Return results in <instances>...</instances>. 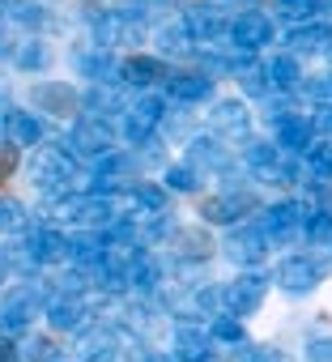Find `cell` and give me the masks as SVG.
<instances>
[{"instance_id": "cell-1", "label": "cell", "mask_w": 332, "mask_h": 362, "mask_svg": "<svg viewBox=\"0 0 332 362\" xmlns=\"http://www.w3.org/2000/svg\"><path fill=\"white\" fill-rule=\"evenodd\" d=\"M26 175H30V188H39L47 201H64L77 179V153L69 145H43Z\"/></svg>"}, {"instance_id": "cell-2", "label": "cell", "mask_w": 332, "mask_h": 362, "mask_svg": "<svg viewBox=\"0 0 332 362\" xmlns=\"http://www.w3.org/2000/svg\"><path fill=\"white\" fill-rule=\"evenodd\" d=\"M47 294L39 281H13L5 286V294H0V328H9V332H22L35 324V315L47 311Z\"/></svg>"}, {"instance_id": "cell-3", "label": "cell", "mask_w": 332, "mask_h": 362, "mask_svg": "<svg viewBox=\"0 0 332 362\" xmlns=\"http://www.w3.org/2000/svg\"><path fill=\"white\" fill-rule=\"evenodd\" d=\"M115 141H119V128L111 119H98V115H77L73 128H69V149L77 158H111L115 153Z\"/></svg>"}, {"instance_id": "cell-4", "label": "cell", "mask_w": 332, "mask_h": 362, "mask_svg": "<svg viewBox=\"0 0 332 362\" xmlns=\"http://www.w3.org/2000/svg\"><path fill=\"white\" fill-rule=\"evenodd\" d=\"M268 235L256 226V222H239V226H230L226 230V239H222V256L235 264V269H260L264 260H268Z\"/></svg>"}, {"instance_id": "cell-5", "label": "cell", "mask_w": 332, "mask_h": 362, "mask_svg": "<svg viewBox=\"0 0 332 362\" xmlns=\"http://www.w3.org/2000/svg\"><path fill=\"white\" fill-rule=\"evenodd\" d=\"M268 286H273V277H264V273H239V277L222 290L226 315H239V320L256 315V311L264 307V298H268Z\"/></svg>"}, {"instance_id": "cell-6", "label": "cell", "mask_w": 332, "mask_h": 362, "mask_svg": "<svg viewBox=\"0 0 332 362\" xmlns=\"http://www.w3.org/2000/svg\"><path fill=\"white\" fill-rule=\"evenodd\" d=\"M324 273H328V264L315 260V256H285L273 269V286L285 290V294H311L324 281Z\"/></svg>"}, {"instance_id": "cell-7", "label": "cell", "mask_w": 332, "mask_h": 362, "mask_svg": "<svg viewBox=\"0 0 332 362\" xmlns=\"http://www.w3.org/2000/svg\"><path fill=\"white\" fill-rule=\"evenodd\" d=\"M302 222H307V205H298V201H273L260 209V230L268 235V243L302 239Z\"/></svg>"}, {"instance_id": "cell-8", "label": "cell", "mask_w": 332, "mask_h": 362, "mask_svg": "<svg viewBox=\"0 0 332 362\" xmlns=\"http://www.w3.org/2000/svg\"><path fill=\"white\" fill-rule=\"evenodd\" d=\"M230 22H235V18H226V9L218 5V0H196V5L184 9V26H188L192 39L205 43V47H213L218 39H230Z\"/></svg>"}, {"instance_id": "cell-9", "label": "cell", "mask_w": 332, "mask_h": 362, "mask_svg": "<svg viewBox=\"0 0 332 362\" xmlns=\"http://www.w3.org/2000/svg\"><path fill=\"white\" fill-rule=\"evenodd\" d=\"M273 18L264 13V9H243V13H235V22H230V47L235 52H247V56H256V52H264L268 43H273Z\"/></svg>"}, {"instance_id": "cell-10", "label": "cell", "mask_w": 332, "mask_h": 362, "mask_svg": "<svg viewBox=\"0 0 332 362\" xmlns=\"http://www.w3.org/2000/svg\"><path fill=\"white\" fill-rule=\"evenodd\" d=\"M22 243L30 247V256L39 260V264H52V269H60V264H69L73 260V243H69V235L60 230V226H30L26 235H22Z\"/></svg>"}, {"instance_id": "cell-11", "label": "cell", "mask_w": 332, "mask_h": 362, "mask_svg": "<svg viewBox=\"0 0 332 362\" xmlns=\"http://www.w3.org/2000/svg\"><path fill=\"white\" fill-rule=\"evenodd\" d=\"M30 103H35V111H47V115H56V119H69V115H77L81 94H77L69 81L43 77V81H35V86H30Z\"/></svg>"}, {"instance_id": "cell-12", "label": "cell", "mask_w": 332, "mask_h": 362, "mask_svg": "<svg viewBox=\"0 0 332 362\" xmlns=\"http://www.w3.org/2000/svg\"><path fill=\"white\" fill-rule=\"evenodd\" d=\"M77 362H115L119 358V328L111 324H85L77 332Z\"/></svg>"}, {"instance_id": "cell-13", "label": "cell", "mask_w": 332, "mask_h": 362, "mask_svg": "<svg viewBox=\"0 0 332 362\" xmlns=\"http://www.w3.org/2000/svg\"><path fill=\"white\" fill-rule=\"evenodd\" d=\"M171 103L179 107H205L213 98V77L201 73V69H188V73H171L166 77V90H162Z\"/></svg>"}, {"instance_id": "cell-14", "label": "cell", "mask_w": 332, "mask_h": 362, "mask_svg": "<svg viewBox=\"0 0 332 362\" xmlns=\"http://www.w3.org/2000/svg\"><path fill=\"white\" fill-rule=\"evenodd\" d=\"M166 252H171V260L201 264V260H209L213 239H209L205 226H171V235H166Z\"/></svg>"}, {"instance_id": "cell-15", "label": "cell", "mask_w": 332, "mask_h": 362, "mask_svg": "<svg viewBox=\"0 0 332 362\" xmlns=\"http://www.w3.org/2000/svg\"><path fill=\"white\" fill-rule=\"evenodd\" d=\"M209 128L213 136H226V141H247V128H251V111L243 98H218L213 111H209Z\"/></svg>"}, {"instance_id": "cell-16", "label": "cell", "mask_w": 332, "mask_h": 362, "mask_svg": "<svg viewBox=\"0 0 332 362\" xmlns=\"http://www.w3.org/2000/svg\"><path fill=\"white\" fill-rule=\"evenodd\" d=\"M132 197V218L136 222H166V209H171V192H166V184L158 179H141V184L128 192Z\"/></svg>"}, {"instance_id": "cell-17", "label": "cell", "mask_w": 332, "mask_h": 362, "mask_svg": "<svg viewBox=\"0 0 332 362\" xmlns=\"http://www.w3.org/2000/svg\"><path fill=\"white\" fill-rule=\"evenodd\" d=\"M85 315H90V303L73 298V294H52V303L43 311V320H47L52 332H73V337L85 328Z\"/></svg>"}, {"instance_id": "cell-18", "label": "cell", "mask_w": 332, "mask_h": 362, "mask_svg": "<svg viewBox=\"0 0 332 362\" xmlns=\"http://www.w3.org/2000/svg\"><path fill=\"white\" fill-rule=\"evenodd\" d=\"M213 337H209V328H201V324H179L175 328V337H171V358L175 362H209L213 358Z\"/></svg>"}, {"instance_id": "cell-19", "label": "cell", "mask_w": 332, "mask_h": 362, "mask_svg": "<svg viewBox=\"0 0 332 362\" xmlns=\"http://www.w3.org/2000/svg\"><path fill=\"white\" fill-rule=\"evenodd\" d=\"M5 136H9V145H18V149H43V119L35 115V111H26V107H9L5 111Z\"/></svg>"}, {"instance_id": "cell-20", "label": "cell", "mask_w": 332, "mask_h": 362, "mask_svg": "<svg viewBox=\"0 0 332 362\" xmlns=\"http://www.w3.org/2000/svg\"><path fill=\"white\" fill-rule=\"evenodd\" d=\"M171 311L188 324V320H213V315H222L226 307H222V290H213V286H192L188 294H179V298H171Z\"/></svg>"}, {"instance_id": "cell-21", "label": "cell", "mask_w": 332, "mask_h": 362, "mask_svg": "<svg viewBox=\"0 0 332 362\" xmlns=\"http://www.w3.org/2000/svg\"><path fill=\"white\" fill-rule=\"evenodd\" d=\"M251 205V197L247 192H213V197H205L201 201V222L205 226H235V218L243 214Z\"/></svg>"}, {"instance_id": "cell-22", "label": "cell", "mask_w": 332, "mask_h": 362, "mask_svg": "<svg viewBox=\"0 0 332 362\" xmlns=\"http://www.w3.org/2000/svg\"><path fill=\"white\" fill-rule=\"evenodd\" d=\"M119 69H124V60H115L107 47H85V52L77 56V73H81L90 86H115V81H119Z\"/></svg>"}, {"instance_id": "cell-23", "label": "cell", "mask_w": 332, "mask_h": 362, "mask_svg": "<svg viewBox=\"0 0 332 362\" xmlns=\"http://www.w3.org/2000/svg\"><path fill=\"white\" fill-rule=\"evenodd\" d=\"M332 47V30L324 26V22H302V26H290L285 30V52L290 56H319V52H328Z\"/></svg>"}, {"instance_id": "cell-24", "label": "cell", "mask_w": 332, "mask_h": 362, "mask_svg": "<svg viewBox=\"0 0 332 362\" xmlns=\"http://www.w3.org/2000/svg\"><path fill=\"white\" fill-rule=\"evenodd\" d=\"M264 73H268V81H273V90H277V94H298V90H302V81H307L302 60H298V56H290V52L268 56V60H264Z\"/></svg>"}, {"instance_id": "cell-25", "label": "cell", "mask_w": 332, "mask_h": 362, "mask_svg": "<svg viewBox=\"0 0 332 362\" xmlns=\"http://www.w3.org/2000/svg\"><path fill=\"white\" fill-rule=\"evenodd\" d=\"M162 260L153 256V252H136L132 260H128V294H136V298H145V294H153L158 286H162Z\"/></svg>"}, {"instance_id": "cell-26", "label": "cell", "mask_w": 332, "mask_h": 362, "mask_svg": "<svg viewBox=\"0 0 332 362\" xmlns=\"http://www.w3.org/2000/svg\"><path fill=\"white\" fill-rule=\"evenodd\" d=\"M281 162H285V153H281L277 141H264V136H247V141H243V166H247L251 175L268 179Z\"/></svg>"}, {"instance_id": "cell-27", "label": "cell", "mask_w": 332, "mask_h": 362, "mask_svg": "<svg viewBox=\"0 0 332 362\" xmlns=\"http://www.w3.org/2000/svg\"><path fill=\"white\" fill-rule=\"evenodd\" d=\"M188 166H196V170H226L230 166V149L218 141V136H192L188 141V158H184Z\"/></svg>"}, {"instance_id": "cell-28", "label": "cell", "mask_w": 332, "mask_h": 362, "mask_svg": "<svg viewBox=\"0 0 332 362\" xmlns=\"http://www.w3.org/2000/svg\"><path fill=\"white\" fill-rule=\"evenodd\" d=\"M162 77H171V69H166L158 56H128L124 69H119V81H124V86H136L141 94H145L153 81H162Z\"/></svg>"}, {"instance_id": "cell-29", "label": "cell", "mask_w": 332, "mask_h": 362, "mask_svg": "<svg viewBox=\"0 0 332 362\" xmlns=\"http://www.w3.org/2000/svg\"><path fill=\"white\" fill-rule=\"evenodd\" d=\"M315 124H311V115H294V119H285L277 132H273V141L281 145V153H307L311 145H315Z\"/></svg>"}, {"instance_id": "cell-30", "label": "cell", "mask_w": 332, "mask_h": 362, "mask_svg": "<svg viewBox=\"0 0 332 362\" xmlns=\"http://www.w3.org/2000/svg\"><path fill=\"white\" fill-rule=\"evenodd\" d=\"M81 111H90V115H98V119H111L115 111H124V90L119 86H90L85 94H81ZM128 115V111H124Z\"/></svg>"}, {"instance_id": "cell-31", "label": "cell", "mask_w": 332, "mask_h": 362, "mask_svg": "<svg viewBox=\"0 0 332 362\" xmlns=\"http://www.w3.org/2000/svg\"><path fill=\"white\" fill-rule=\"evenodd\" d=\"M153 43H158L162 56H188V47H192L196 39H192V30H188L184 18H179V22H162V26L153 30Z\"/></svg>"}, {"instance_id": "cell-32", "label": "cell", "mask_w": 332, "mask_h": 362, "mask_svg": "<svg viewBox=\"0 0 332 362\" xmlns=\"http://www.w3.org/2000/svg\"><path fill=\"white\" fill-rule=\"evenodd\" d=\"M47 64H52V47H47L39 35L13 43V69H22V73H43Z\"/></svg>"}, {"instance_id": "cell-33", "label": "cell", "mask_w": 332, "mask_h": 362, "mask_svg": "<svg viewBox=\"0 0 332 362\" xmlns=\"http://www.w3.org/2000/svg\"><path fill=\"white\" fill-rule=\"evenodd\" d=\"M136 119H145V124H153V128H162L166 124V111H171V98H166V94H136L132 98V107H128Z\"/></svg>"}, {"instance_id": "cell-34", "label": "cell", "mask_w": 332, "mask_h": 362, "mask_svg": "<svg viewBox=\"0 0 332 362\" xmlns=\"http://www.w3.org/2000/svg\"><path fill=\"white\" fill-rule=\"evenodd\" d=\"M13 26H22V30H30V39H35V30H43L47 26V9L39 5V0H13L9 5V13H5Z\"/></svg>"}, {"instance_id": "cell-35", "label": "cell", "mask_w": 332, "mask_h": 362, "mask_svg": "<svg viewBox=\"0 0 332 362\" xmlns=\"http://www.w3.org/2000/svg\"><path fill=\"white\" fill-rule=\"evenodd\" d=\"M235 81H239L251 98H268V94H277V90H273V81H268V73H264V64H256V56H251L247 64H239Z\"/></svg>"}, {"instance_id": "cell-36", "label": "cell", "mask_w": 332, "mask_h": 362, "mask_svg": "<svg viewBox=\"0 0 332 362\" xmlns=\"http://www.w3.org/2000/svg\"><path fill=\"white\" fill-rule=\"evenodd\" d=\"M162 184H166V192H196L201 188V170L196 166H188V162H171L162 170Z\"/></svg>"}, {"instance_id": "cell-37", "label": "cell", "mask_w": 332, "mask_h": 362, "mask_svg": "<svg viewBox=\"0 0 332 362\" xmlns=\"http://www.w3.org/2000/svg\"><path fill=\"white\" fill-rule=\"evenodd\" d=\"M302 239H307L311 247H332V214H324V209H311V205H307Z\"/></svg>"}, {"instance_id": "cell-38", "label": "cell", "mask_w": 332, "mask_h": 362, "mask_svg": "<svg viewBox=\"0 0 332 362\" xmlns=\"http://www.w3.org/2000/svg\"><path fill=\"white\" fill-rule=\"evenodd\" d=\"M209 337H213L218 345H235V349L247 341V332H243V320H239V315H226V311L209 320Z\"/></svg>"}, {"instance_id": "cell-39", "label": "cell", "mask_w": 332, "mask_h": 362, "mask_svg": "<svg viewBox=\"0 0 332 362\" xmlns=\"http://www.w3.org/2000/svg\"><path fill=\"white\" fill-rule=\"evenodd\" d=\"M294 115H302L298 103H294V94H268V98H264V124H268L273 132H277L285 119H294Z\"/></svg>"}, {"instance_id": "cell-40", "label": "cell", "mask_w": 332, "mask_h": 362, "mask_svg": "<svg viewBox=\"0 0 332 362\" xmlns=\"http://www.w3.org/2000/svg\"><path fill=\"white\" fill-rule=\"evenodd\" d=\"M302 162H307V175L311 179H328V184H332V141H315L302 153Z\"/></svg>"}, {"instance_id": "cell-41", "label": "cell", "mask_w": 332, "mask_h": 362, "mask_svg": "<svg viewBox=\"0 0 332 362\" xmlns=\"http://www.w3.org/2000/svg\"><path fill=\"white\" fill-rule=\"evenodd\" d=\"M30 218L22 214V205L13 197H0V235H26Z\"/></svg>"}, {"instance_id": "cell-42", "label": "cell", "mask_w": 332, "mask_h": 362, "mask_svg": "<svg viewBox=\"0 0 332 362\" xmlns=\"http://www.w3.org/2000/svg\"><path fill=\"white\" fill-rule=\"evenodd\" d=\"M273 5H277L281 18H290L294 26H302V22H315V13L324 9V0H273Z\"/></svg>"}, {"instance_id": "cell-43", "label": "cell", "mask_w": 332, "mask_h": 362, "mask_svg": "<svg viewBox=\"0 0 332 362\" xmlns=\"http://www.w3.org/2000/svg\"><path fill=\"white\" fill-rule=\"evenodd\" d=\"M22 362H60V349L52 337H30L22 345Z\"/></svg>"}, {"instance_id": "cell-44", "label": "cell", "mask_w": 332, "mask_h": 362, "mask_svg": "<svg viewBox=\"0 0 332 362\" xmlns=\"http://www.w3.org/2000/svg\"><path fill=\"white\" fill-rule=\"evenodd\" d=\"M239 362H281V354H277L273 345H243Z\"/></svg>"}, {"instance_id": "cell-45", "label": "cell", "mask_w": 332, "mask_h": 362, "mask_svg": "<svg viewBox=\"0 0 332 362\" xmlns=\"http://www.w3.org/2000/svg\"><path fill=\"white\" fill-rule=\"evenodd\" d=\"M311 124H315V132H319L324 141H332V103H319V107L311 111Z\"/></svg>"}, {"instance_id": "cell-46", "label": "cell", "mask_w": 332, "mask_h": 362, "mask_svg": "<svg viewBox=\"0 0 332 362\" xmlns=\"http://www.w3.org/2000/svg\"><path fill=\"white\" fill-rule=\"evenodd\" d=\"M307 362H332V337H315V341H307Z\"/></svg>"}, {"instance_id": "cell-47", "label": "cell", "mask_w": 332, "mask_h": 362, "mask_svg": "<svg viewBox=\"0 0 332 362\" xmlns=\"http://www.w3.org/2000/svg\"><path fill=\"white\" fill-rule=\"evenodd\" d=\"M13 166H18V145L5 141V145H0V175H9Z\"/></svg>"}, {"instance_id": "cell-48", "label": "cell", "mask_w": 332, "mask_h": 362, "mask_svg": "<svg viewBox=\"0 0 332 362\" xmlns=\"http://www.w3.org/2000/svg\"><path fill=\"white\" fill-rule=\"evenodd\" d=\"M0 362H22V349L9 337H0Z\"/></svg>"}, {"instance_id": "cell-49", "label": "cell", "mask_w": 332, "mask_h": 362, "mask_svg": "<svg viewBox=\"0 0 332 362\" xmlns=\"http://www.w3.org/2000/svg\"><path fill=\"white\" fill-rule=\"evenodd\" d=\"M9 273H13V269H9V260H5V252H0V286H5V281H9Z\"/></svg>"}, {"instance_id": "cell-50", "label": "cell", "mask_w": 332, "mask_h": 362, "mask_svg": "<svg viewBox=\"0 0 332 362\" xmlns=\"http://www.w3.org/2000/svg\"><path fill=\"white\" fill-rule=\"evenodd\" d=\"M0 52H9V35H5V18H0ZM13 56V52H9Z\"/></svg>"}, {"instance_id": "cell-51", "label": "cell", "mask_w": 332, "mask_h": 362, "mask_svg": "<svg viewBox=\"0 0 332 362\" xmlns=\"http://www.w3.org/2000/svg\"><path fill=\"white\" fill-rule=\"evenodd\" d=\"M5 141H9V136H5V115H0V145H5Z\"/></svg>"}, {"instance_id": "cell-52", "label": "cell", "mask_w": 332, "mask_h": 362, "mask_svg": "<svg viewBox=\"0 0 332 362\" xmlns=\"http://www.w3.org/2000/svg\"><path fill=\"white\" fill-rule=\"evenodd\" d=\"M60 362H64V358H60Z\"/></svg>"}, {"instance_id": "cell-53", "label": "cell", "mask_w": 332, "mask_h": 362, "mask_svg": "<svg viewBox=\"0 0 332 362\" xmlns=\"http://www.w3.org/2000/svg\"><path fill=\"white\" fill-rule=\"evenodd\" d=\"M328 52H332V47H328Z\"/></svg>"}]
</instances>
